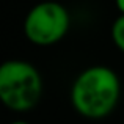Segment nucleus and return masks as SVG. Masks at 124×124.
I'll return each mask as SVG.
<instances>
[{
    "label": "nucleus",
    "mask_w": 124,
    "mask_h": 124,
    "mask_svg": "<svg viewBox=\"0 0 124 124\" xmlns=\"http://www.w3.org/2000/svg\"><path fill=\"white\" fill-rule=\"evenodd\" d=\"M121 82L112 68L94 64L83 69L71 86V104L80 116L102 119L116 108Z\"/></svg>",
    "instance_id": "obj_1"
},
{
    "label": "nucleus",
    "mask_w": 124,
    "mask_h": 124,
    "mask_svg": "<svg viewBox=\"0 0 124 124\" xmlns=\"http://www.w3.org/2000/svg\"><path fill=\"white\" fill-rule=\"evenodd\" d=\"M42 79L31 63L6 60L0 63V102L13 112L31 110L41 99Z\"/></svg>",
    "instance_id": "obj_2"
},
{
    "label": "nucleus",
    "mask_w": 124,
    "mask_h": 124,
    "mask_svg": "<svg viewBox=\"0 0 124 124\" xmlns=\"http://www.w3.org/2000/svg\"><path fill=\"white\" fill-rule=\"evenodd\" d=\"M69 13L55 0L39 2L24 19L25 38L35 46L47 47L60 42L69 30Z\"/></svg>",
    "instance_id": "obj_3"
},
{
    "label": "nucleus",
    "mask_w": 124,
    "mask_h": 124,
    "mask_svg": "<svg viewBox=\"0 0 124 124\" xmlns=\"http://www.w3.org/2000/svg\"><path fill=\"white\" fill-rule=\"evenodd\" d=\"M112 41L124 54V14H119L112 24Z\"/></svg>",
    "instance_id": "obj_4"
},
{
    "label": "nucleus",
    "mask_w": 124,
    "mask_h": 124,
    "mask_svg": "<svg viewBox=\"0 0 124 124\" xmlns=\"http://www.w3.org/2000/svg\"><path fill=\"white\" fill-rule=\"evenodd\" d=\"M116 9L119 11V14H124V0H115Z\"/></svg>",
    "instance_id": "obj_5"
},
{
    "label": "nucleus",
    "mask_w": 124,
    "mask_h": 124,
    "mask_svg": "<svg viewBox=\"0 0 124 124\" xmlns=\"http://www.w3.org/2000/svg\"><path fill=\"white\" fill-rule=\"evenodd\" d=\"M9 124H30V123H27V121H22V119H17V121H13V123H9Z\"/></svg>",
    "instance_id": "obj_6"
}]
</instances>
